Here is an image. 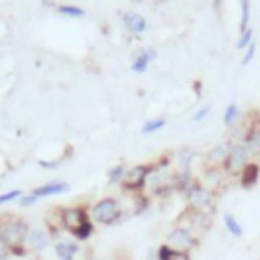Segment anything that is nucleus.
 Masks as SVG:
<instances>
[{"mask_svg":"<svg viewBox=\"0 0 260 260\" xmlns=\"http://www.w3.org/2000/svg\"><path fill=\"white\" fill-rule=\"evenodd\" d=\"M89 217L98 225H116V223H122L128 215L122 207V201L118 197L108 195V197H102L95 203H91Z\"/></svg>","mask_w":260,"mask_h":260,"instance_id":"1","label":"nucleus"},{"mask_svg":"<svg viewBox=\"0 0 260 260\" xmlns=\"http://www.w3.org/2000/svg\"><path fill=\"white\" fill-rule=\"evenodd\" d=\"M30 232V225L14 215V213H4L0 217V238L4 240V244L10 248V246H24L26 242V236Z\"/></svg>","mask_w":260,"mask_h":260,"instance_id":"2","label":"nucleus"},{"mask_svg":"<svg viewBox=\"0 0 260 260\" xmlns=\"http://www.w3.org/2000/svg\"><path fill=\"white\" fill-rule=\"evenodd\" d=\"M185 203L189 209L193 211H203V213H211L215 207V191L207 189L199 179L187 189V193L183 195Z\"/></svg>","mask_w":260,"mask_h":260,"instance_id":"3","label":"nucleus"},{"mask_svg":"<svg viewBox=\"0 0 260 260\" xmlns=\"http://www.w3.org/2000/svg\"><path fill=\"white\" fill-rule=\"evenodd\" d=\"M250 150L248 146L244 144V140H236L230 144L228 148V156L221 165V171L225 173V177H238L242 173V169L250 162Z\"/></svg>","mask_w":260,"mask_h":260,"instance_id":"4","label":"nucleus"},{"mask_svg":"<svg viewBox=\"0 0 260 260\" xmlns=\"http://www.w3.org/2000/svg\"><path fill=\"white\" fill-rule=\"evenodd\" d=\"M165 244H169L171 248H175V250H179V252L191 254V252L199 246V236H197L195 232H191L187 225L175 223V225L169 230V234H167V238H165Z\"/></svg>","mask_w":260,"mask_h":260,"instance_id":"5","label":"nucleus"},{"mask_svg":"<svg viewBox=\"0 0 260 260\" xmlns=\"http://www.w3.org/2000/svg\"><path fill=\"white\" fill-rule=\"evenodd\" d=\"M152 171V165L150 162H142V165H132L126 169V175L122 179V189L124 193H130V195H138L146 189V181H148V175Z\"/></svg>","mask_w":260,"mask_h":260,"instance_id":"6","label":"nucleus"},{"mask_svg":"<svg viewBox=\"0 0 260 260\" xmlns=\"http://www.w3.org/2000/svg\"><path fill=\"white\" fill-rule=\"evenodd\" d=\"M59 213V225L63 232H67L69 236H73V232L85 223L89 217V209L85 205H65V207H57Z\"/></svg>","mask_w":260,"mask_h":260,"instance_id":"7","label":"nucleus"},{"mask_svg":"<svg viewBox=\"0 0 260 260\" xmlns=\"http://www.w3.org/2000/svg\"><path fill=\"white\" fill-rule=\"evenodd\" d=\"M211 221H213V217H211V213H203V211H193V209H185L181 215H179V219H177V223H183V225H187L191 232H195L199 238H201V234H205L207 230H209V225H211Z\"/></svg>","mask_w":260,"mask_h":260,"instance_id":"8","label":"nucleus"},{"mask_svg":"<svg viewBox=\"0 0 260 260\" xmlns=\"http://www.w3.org/2000/svg\"><path fill=\"white\" fill-rule=\"evenodd\" d=\"M53 250L57 260H75L81 250V244L73 236H59L53 240Z\"/></svg>","mask_w":260,"mask_h":260,"instance_id":"9","label":"nucleus"},{"mask_svg":"<svg viewBox=\"0 0 260 260\" xmlns=\"http://www.w3.org/2000/svg\"><path fill=\"white\" fill-rule=\"evenodd\" d=\"M49 244H53V236L47 230H43V228H30V232L26 236V242H24V246H26L28 252L39 254V252L47 250Z\"/></svg>","mask_w":260,"mask_h":260,"instance_id":"10","label":"nucleus"},{"mask_svg":"<svg viewBox=\"0 0 260 260\" xmlns=\"http://www.w3.org/2000/svg\"><path fill=\"white\" fill-rule=\"evenodd\" d=\"M67 191H69V183H65V181H49V183H45V185L35 187L30 193H32L37 199H45V197L65 195Z\"/></svg>","mask_w":260,"mask_h":260,"instance_id":"11","label":"nucleus"},{"mask_svg":"<svg viewBox=\"0 0 260 260\" xmlns=\"http://www.w3.org/2000/svg\"><path fill=\"white\" fill-rule=\"evenodd\" d=\"M238 179H240V185H242L244 189L256 187L258 181H260V165L254 162V160H250V162L242 169V173L238 175Z\"/></svg>","mask_w":260,"mask_h":260,"instance_id":"12","label":"nucleus"},{"mask_svg":"<svg viewBox=\"0 0 260 260\" xmlns=\"http://www.w3.org/2000/svg\"><path fill=\"white\" fill-rule=\"evenodd\" d=\"M244 144L248 146L250 154H260V124H250L246 126L244 132Z\"/></svg>","mask_w":260,"mask_h":260,"instance_id":"13","label":"nucleus"},{"mask_svg":"<svg viewBox=\"0 0 260 260\" xmlns=\"http://www.w3.org/2000/svg\"><path fill=\"white\" fill-rule=\"evenodd\" d=\"M154 258H156V260H191V254L179 252V250H175V248H171L169 244L162 242V244L156 248Z\"/></svg>","mask_w":260,"mask_h":260,"instance_id":"14","label":"nucleus"},{"mask_svg":"<svg viewBox=\"0 0 260 260\" xmlns=\"http://www.w3.org/2000/svg\"><path fill=\"white\" fill-rule=\"evenodd\" d=\"M228 148H230V144H217V146H213L207 154H205V160H207V167H215V169H221V165H223V160H225V156H228Z\"/></svg>","mask_w":260,"mask_h":260,"instance_id":"15","label":"nucleus"},{"mask_svg":"<svg viewBox=\"0 0 260 260\" xmlns=\"http://www.w3.org/2000/svg\"><path fill=\"white\" fill-rule=\"evenodd\" d=\"M124 26L130 30V32H144L146 30V18L138 12H124Z\"/></svg>","mask_w":260,"mask_h":260,"instance_id":"16","label":"nucleus"},{"mask_svg":"<svg viewBox=\"0 0 260 260\" xmlns=\"http://www.w3.org/2000/svg\"><path fill=\"white\" fill-rule=\"evenodd\" d=\"M154 57H156V51H154V49H144V51H140V53L136 55V59L132 61V71H134V73H144Z\"/></svg>","mask_w":260,"mask_h":260,"instance_id":"17","label":"nucleus"},{"mask_svg":"<svg viewBox=\"0 0 260 260\" xmlns=\"http://www.w3.org/2000/svg\"><path fill=\"white\" fill-rule=\"evenodd\" d=\"M175 156H177V158H175V160H177V171H185V173H189L191 167H193V160H195L197 152H195L193 148H181Z\"/></svg>","mask_w":260,"mask_h":260,"instance_id":"18","label":"nucleus"},{"mask_svg":"<svg viewBox=\"0 0 260 260\" xmlns=\"http://www.w3.org/2000/svg\"><path fill=\"white\" fill-rule=\"evenodd\" d=\"M225 179V173L221 171V169H215V167H209L207 171H205V177L201 179V183L207 187V189H211V191H215L217 187H219V183Z\"/></svg>","mask_w":260,"mask_h":260,"instance_id":"19","label":"nucleus"},{"mask_svg":"<svg viewBox=\"0 0 260 260\" xmlns=\"http://www.w3.org/2000/svg\"><path fill=\"white\" fill-rule=\"evenodd\" d=\"M223 228H225V232H228L232 238H236V240H240V238L244 236V228H242V223L238 221V217H236L234 213H223Z\"/></svg>","mask_w":260,"mask_h":260,"instance_id":"20","label":"nucleus"},{"mask_svg":"<svg viewBox=\"0 0 260 260\" xmlns=\"http://www.w3.org/2000/svg\"><path fill=\"white\" fill-rule=\"evenodd\" d=\"M93 232H95V223H93L91 219H87L85 223H81V225H79V228L73 232V238H75V240L81 244V242H87V240L93 236Z\"/></svg>","mask_w":260,"mask_h":260,"instance_id":"21","label":"nucleus"},{"mask_svg":"<svg viewBox=\"0 0 260 260\" xmlns=\"http://www.w3.org/2000/svg\"><path fill=\"white\" fill-rule=\"evenodd\" d=\"M165 124H167V120H165L162 116H156V118H148V120L142 124L140 132H142V134H154V132L162 130V128H165Z\"/></svg>","mask_w":260,"mask_h":260,"instance_id":"22","label":"nucleus"},{"mask_svg":"<svg viewBox=\"0 0 260 260\" xmlns=\"http://www.w3.org/2000/svg\"><path fill=\"white\" fill-rule=\"evenodd\" d=\"M126 165L124 162H118V165H114L110 171H108V185H122V179H124V175H126Z\"/></svg>","mask_w":260,"mask_h":260,"instance_id":"23","label":"nucleus"},{"mask_svg":"<svg viewBox=\"0 0 260 260\" xmlns=\"http://www.w3.org/2000/svg\"><path fill=\"white\" fill-rule=\"evenodd\" d=\"M57 12L63 14V16H71V18H81V16H85V10L79 8V6H75V4H59V6H57Z\"/></svg>","mask_w":260,"mask_h":260,"instance_id":"24","label":"nucleus"},{"mask_svg":"<svg viewBox=\"0 0 260 260\" xmlns=\"http://www.w3.org/2000/svg\"><path fill=\"white\" fill-rule=\"evenodd\" d=\"M238 118H240V108L236 106V104H228V108H225V112H223V124L228 126V128H232L236 122H238Z\"/></svg>","mask_w":260,"mask_h":260,"instance_id":"25","label":"nucleus"},{"mask_svg":"<svg viewBox=\"0 0 260 260\" xmlns=\"http://www.w3.org/2000/svg\"><path fill=\"white\" fill-rule=\"evenodd\" d=\"M240 4H242V18H240V32H244L246 28H250V26H248V22H250V0H240Z\"/></svg>","mask_w":260,"mask_h":260,"instance_id":"26","label":"nucleus"},{"mask_svg":"<svg viewBox=\"0 0 260 260\" xmlns=\"http://www.w3.org/2000/svg\"><path fill=\"white\" fill-rule=\"evenodd\" d=\"M22 197V191L20 189H10L6 193H0V207L6 205V203H12V201H18Z\"/></svg>","mask_w":260,"mask_h":260,"instance_id":"27","label":"nucleus"},{"mask_svg":"<svg viewBox=\"0 0 260 260\" xmlns=\"http://www.w3.org/2000/svg\"><path fill=\"white\" fill-rule=\"evenodd\" d=\"M252 37H254V32H252V28H246L244 32H240V39H238V43H236V47H238L240 51H242V49H246V47H248V45H250V43L254 41Z\"/></svg>","mask_w":260,"mask_h":260,"instance_id":"28","label":"nucleus"},{"mask_svg":"<svg viewBox=\"0 0 260 260\" xmlns=\"http://www.w3.org/2000/svg\"><path fill=\"white\" fill-rule=\"evenodd\" d=\"M209 114H211V106H209V104H205V106H201V108L195 112L193 120H195V122H203V120H205Z\"/></svg>","mask_w":260,"mask_h":260,"instance_id":"29","label":"nucleus"},{"mask_svg":"<svg viewBox=\"0 0 260 260\" xmlns=\"http://www.w3.org/2000/svg\"><path fill=\"white\" fill-rule=\"evenodd\" d=\"M244 51H246V55L242 57V65H248V63L254 59V53H256V43L252 41V43H250V45H248Z\"/></svg>","mask_w":260,"mask_h":260,"instance_id":"30","label":"nucleus"},{"mask_svg":"<svg viewBox=\"0 0 260 260\" xmlns=\"http://www.w3.org/2000/svg\"><path fill=\"white\" fill-rule=\"evenodd\" d=\"M39 199L32 195V193H22V197L18 199V203H20V207H32L35 203H37Z\"/></svg>","mask_w":260,"mask_h":260,"instance_id":"31","label":"nucleus"},{"mask_svg":"<svg viewBox=\"0 0 260 260\" xmlns=\"http://www.w3.org/2000/svg\"><path fill=\"white\" fill-rule=\"evenodd\" d=\"M8 254L14 256V258H24L28 254V250H26V246H10L8 248Z\"/></svg>","mask_w":260,"mask_h":260,"instance_id":"32","label":"nucleus"},{"mask_svg":"<svg viewBox=\"0 0 260 260\" xmlns=\"http://www.w3.org/2000/svg\"><path fill=\"white\" fill-rule=\"evenodd\" d=\"M8 256H10V254H8V246H6L4 240L0 238V260H8Z\"/></svg>","mask_w":260,"mask_h":260,"instance_id":"33","label":"nucleus"},{"mask_svg":"<svg viewBox=\"0 0 260 260\" xmlns=\"http://www.w3.org/2000/svg\"><path fill=\"white\" fill-rule=\"evenodd\" d=\"M39 165L43 169H57L59 167V160H39Z\"/></svg>","mask_w":260,"mask_h":260,"instance_id":"34","label":"nucleus"}]
</instances>
